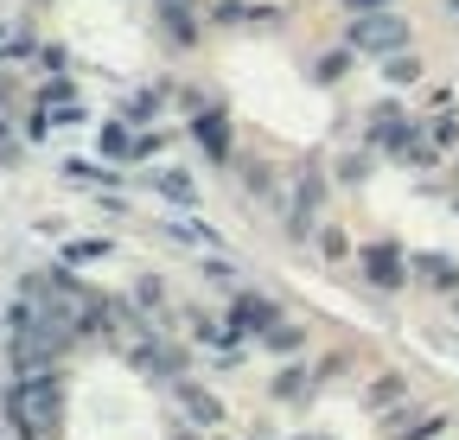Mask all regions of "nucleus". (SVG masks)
<instances>
[{
	"label": "nucleus",
	"mask_w": 459,
	"mask_h": 440,
	"mask_svg": "<svg viewBox=\"0 0 459 440\" xmlns=\"http://www.w3.org/2000/svg\"><path fill=\"white\" fill-rule=\"evenodd\" d=\"M370 274L377 281H395V255H370Z\"/></svg>",
	"instance_id": "nucleus-2"
},
{
	"label": "nucleus",
	"mask_w": 459,
	"mask_h": 440,
	"mask_svg": "<svg viewBox=\"0 0 459 440\" xmlns=\"http://www.w3.org/2000/svg\"><path fill=\"white\" fill-rule=\"evenodd\" d=\"M351 39H358V45H370V51H395L409 32H402V20H358V26H351Z\"/></svg>",
	"instance_id": "nucleus-1"
},
{
	"label": "nucleus",
	"mask_w": 459,
	"mask_h": 440,
	"mask_svg": "<svg viewBox=\"0 0 459 440\" xmlns=\"http://www.w3.org/2000/svg\"><path fill=\"white\" fill-rule=\"evenodd\" d=\"M351 7H358V13H364V7H383V0H351Z\"/></svg>",
	"instance_id": "nucleus-3"
}]
</instances>
